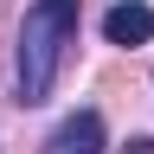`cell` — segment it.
I'll return each instance as SVG.
<instances>
[{"mask_svg": "<svg viewBox=\"0 0 154 154\" xmlns=\"http://www.w3.org/2000/svg\"><path fill=\"white\" fill-rule=\"evenodd\" d=\"M77 38V0H32L19 19V51H13V84L19 103H45L64 64V45Z\"/></svg>", "mask_w": 154, "mask_h": 154, "instance_id": "6da1fadb", "label": "cell"}, {"mask_svg": "<svg viewBox=\"0 0 154 154\" xmlns=\"http://www.w3.org/2000/svg\"><path fill=\"white\" fill-rule=\"evenodd\" d=\"M45 154H103V116L96 109H71L45 135Z\"/></svg>", "mask_w": 154, "mask_h": 154, "instance_id": "7a4b0ae2", "label": "cell"}, {"mask_svg": "<svg viewBox=\"0 0 154 154\" xmlns=\"http://www.w3.org/2000/svg\"><path fill=\"white\" fill-rule=\"evenodd\" d=\"M103 38L109 45H148L154 38V7L148 0H116L103 13Z\"/></svg>", "mask_w": 154, "mask_h": 154, "instance_id": "3957f363", "label": "cell"}, {"mask_svg": "<svg viewBox=\"0 0 154 154\" xmlns=\"http://www.w3.org/2000/svg\"><path fill=\"white\" fill-rule=\"evenodd\" d=\"M128 154H154V141H148V135H141V141H128Z\"/></svg>", "mask_w": 154, "mask_h": 154, "instance_id": "277c9868", "label": "cell"}]
</instances>
